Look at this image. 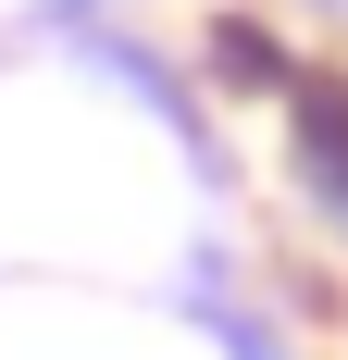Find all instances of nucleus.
<instances>
[{"instance_id": "obj_1", "label": "nucleus", "mask_w": 348, "mask_h": 360, "mask_svg": "<svg viewBox=\"0 0 348 360\" xmlns=\"http://www.w3.org/2000/svg\"><path fill=\"white\" fill-rule=\"evenodd\" d=\"M299 174H311V199L348 224V87H299Z\"/></svg>"}]
</instances>
